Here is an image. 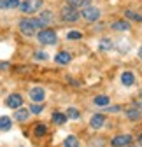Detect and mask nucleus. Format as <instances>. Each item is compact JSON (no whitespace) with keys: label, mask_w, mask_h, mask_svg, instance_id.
<instances>
[{"label":"nucleus","mask_w":142,"mask_h":147,"mask_svg":"<svg viewBox=\"0 0 142 147\" xmlns=\"http://www.w3.org/2000/svg\"><path fill=\"white\" fill-rule=\"evenodd\" d=\"M18 28L25 37H33L37 35L39 30H42V25L37 18H23V20L18 21Z\"/></svg>","instance_id":"nucleus-1"},{"label":"nucleus","mask_w":142,"mask_h":147,"mask_svg":"<svg viewBox=\"0 0 142 147\" xmlns=\"http://www.w3.org/2000/svg\"><path fill=\"white\" fill-rule=\"evenodd\" d=\"M37 40L42 44V46H55L58 42V35L55 30L51 28H42L37 32Z\"/></svg>","instance_id":"nucleus-2"},{"label":"nucleus","mask_w":142,"mask_h":147,"mask_svg":"<svg viewBox=\"0 0 142 147\" xmlns=\"http://www.w3.org/2000/svg\"><path fill=\"white\" fill-rule=\"evenodd\" d=\"M42 5H44V0H23L18 9H20L23 14H33L39 9H42Z\"/></svg>","instance_id":"nucleus-3"},{"label":"nucleus","mask_w":142,"mask_h":147,"mask_svg":"<svg viewBox=\"0 0 142 147\" xmlns=\"http://www.w3.org/2000/svg\"><path fill=\"white\" fill-rule=\"evenodd\" d=\"M60 18H62L63 21H67V23H76V21H79L81 12L77 9H74V7H70V5H65L60 11Z\"/></svg>","instance_id":"nucleus-4"},{"label":"nucleus","mask_w":142,"mask_h":147,"mask_svg":"<svg viewBox=\"0 0 142 147\" xmlns=\"http://www.w3.org/2000/svg\"><path fill=\"white\" fill-rule=\"evenodd\" d=\"M100 9L98 7H93V5H90V7H84L82 9V12H81V18L84 21H88V23H95V21H98L100 20Z\"/></svg>","instance_id":"nucleus-5"},{"label":"nucleus","mask_w":142,"mask_h":147,"mask_svg":"<svg viewBox=\"0 0 142 147\" xmlns=\"http://www.w3.org/2000/svg\"><path fill=\"white\" fill-rule=\"evenodd\" d=\"M28 96H30V100H32L33 103H42V102L46 100V91H44L41 86H35V88H32V89L28 91Z\"/></svg>","instance_id":"nucleus-6"},{"label":"nucleus","mask_w":142,"mask_h":147,"mask_svg":"<svg viewBox=\"0 0 142 147\" xmlns=\"http://www.w3.org/2000/svg\"><path fill=\"white\" fill-rule=\"evenodd\" d=\"M132 135H118L111 140V145L112 147H128L132 144Z\"/></svg>","instance_id":"nucleus-7"},{"label":"nucleus","mask_w":142,"mask_h":147,"mask_svg":"<svg viewBox=\"0 0 142 147\" xmlns=\"http://www.w3.org/2000/svg\"><path fill=\"white\" fill-rule=\"evenodd\" d=\"M5 105L9 109H20L23 105V96L21 95H18V93H12L5 98Z\"/></svg>","instance_id":"nucleus-8"},{"label":"nucleus","mask_w":142,"mask_h":147,"mask_svg":"<svg viewBox=\"0 0 142 147\" xmlns=\"http://www.w3.org/2000/svg\"><path fill=\"white\" fill-rule=\"evenodd\" d=\"M103 124H105V116H103V114H95V116H91L90 126L93 128V130H100Z\"/></svg>","instance_id":"nucleus-9"},{"label":"nucleus","mask_w":142,"mask_h":147,"mask_svg":"<svg viewBox=\"0 0 142 147\" xmlns=\"http://www.w3.org/2000/svg\"><path fill=\"white\" fill-rule=\"evenodd\" d=\"M37 20L41 21L42 28H47V26L51 25V21H53V12H51V11H42V12L37 16Z\"/></svg>","instance_id":"nucleus-10"},{"label":"nucleus","mask_w":142,"mask_h":147,"mask_svg":"<svg viewBox=\"0 0 142 147\" xmlns=\"http://www.w3.org/2000/svg\"><path fill=\"white\" fill-rule=\"evenodd\" d=\"M28 116H30V110L25 109V107L16 109V112H14V119H16L18 123H25V121L28 119Z\"/></svg>","instance_id":"nucleus-11"},{"label":"nucleus","mask_w":142,"mask_h":147,"mask_svg":"<svg viewBox=\"0 0 142 147\" xmlns=\"http://www.w3.org/2000/svg\"><path fill=\"white\" fill-rule=\"evenodd\" d=\"M126 117L130 121H140L142 119V109L140 107H132L126 110Z\"/></svg>","instance_id":"nucleus-12"},{"label":"nucleus","mask_w":142,"mask_h":147,"mask_svg":"<svg viewBox=\"0 0 142 147\" xmlns=\"http://www.w3.org/2000/svg\"><path fill=\"white\" fill-rule=\"evenodd\" d=\"M67 5L74 7V9H84V7H90L91 5V0H67Z\"/></svg>","instance_id":"nucleus-13"},{"label":"nucleus","mask_w":142,"mask_h":147,"mask_svg":"<svg viewBox=\"0 0 142 147\" xmlns=\"http://www.w3.org/2000/svg\"><path fill=\"white\" fill-rule=\"evenodd\" d=\"M70 60H72V56H70V53H67V51H60L55 56V61L58 65H67V63H70Z\"/></svg>","instance_id":"nucleus-14"},{"label":"nucleus","mask_w":142,"mask_h":147,"mask_svg":"<svg viewBox=\"0 0 142 147\" xmlns=\"http://www.w3.org/2000/svg\"><path fill=\"white\" fill-rule=\"evenodd\" d=\"M121 84L123 86H133L135 84V76H133L130 70H126V72L121 74Z\"/></svg>","instance_id":"nucleus-15"},{"label":"nucleus","mask_w":142,"mask_h":147,"mask_svg":"<svg viewBox=\"0 0 142 147\" xmlns=\"http://www.w3.org/2000/svg\"><path fill=\"white\" fill-rule=\"evenodd\" d=\"M111 28L116 30V32H128V30H130V23L125 21V20H118V21H114V23L111 25Z\"/></svg>","instance_id":"nucleus-16"},{"label":"nucleus","mask_w":142,"mask_h":147,"mask_svg":"<svg viewBox=\"0 0 142 147\" xmlns=\"http://www.w3.org/2000/svg\"><path fill=\"white\" fill-rule=\"evenodd\" d=\"M12 128V119L9 116H0V131H9Z\"/></svg>","instance_id":"nucleus-17"},{"label":"nucleus","mask_w":142,"mask_h":147,"mask_svg":"<svg viewBox=\"0 0 142 147\" xmlns=\"http://www.w3.org/2000/svg\"><path fill=\"white\" fill-rule=\"evenodd\" d=\"M93 102H95V105H98V107H107V105L111 103V98L105 96V95H98V96L93 98Z\"/></svg>","instance_id":"nucleus-18"},{"label":"nucleus","mask_w":142,"mask_h":147,"mask_svg":"<svg viewBox=\"0 0 142 147\" xmlns=\"http://www.w3.org/2000/svg\"><path fill=\"white\" fill-rule=\"evenodd\" d=\"M63 147H79V138L74 137V135H68L63 140Z\"/></svg>","instance_id":"nucleus-19"},{"label":"nucleus","mask_w":142,"mask_h":147,"mask_svg":"<svg viewBox=\"0 0 142 147\" xmlns=\"http://www.w3.org/2000/svg\"><path fill=\"white\" fill-rule=\"evenodd\" d=\"M51 119H53V123H55V124H65V121H67L68 117H67L65 112H55Z\"/></svg>","instance_id":"nucleus-20"},{"label":"nucleus","mask_w":142,"mask_h":147,"mask_svg":"<svg viewBox=\"0 0 142 147\" xmlns=\"http://www.w3.org/2000/svg\"><path fill=\"white\" fill-rule=\"evenodd\" d=\"M33 133H35V137H44V135L47 133V126H46V124H42V123L35 124V128H33Z\"/></svg>","instance_id":"nucleus-21"},{"label":"nucleus","mask_w":142,"mask_h":147,"mask_svg":"<svg viewBox=\"0 0 142 147\" xmlns=\"http://www.w3.org/2000/svg\"><path fill=\"white\" fill-rule=\"evenodd\" d=\"M125 16L128 18V20L137 21V23H140V21H142V16H140L139 12H135V11H125Z\"/></svg>","instance_id":"nucleus-22"},{"label":"nucleus","mask_w":142,"mask_h":147,"mask_svg":"<svg viewBox=\"0 0 142 147\" xmlns=\"http://www.w3.org/2000/svg\"><path fill=\"white\" fill-rule=\"evenodd\" d=\"M67 117L68 119H79L81 117V114H79V110L77 109H74V107H70V109H67Z\"/></svg>","instance_id":"nucleus-23"},{"label":"nucleus","mask_w":142,"mask_h":147,"mask_svg":"<svg viewBox=\"0 0 142 147\" xmlns=\"http://www.w3.org/2000/svg\"><path fill=\"white\" fill-rule=\"evenodd\" d=\"M67 39H68V40H81V39H82V33H81V32H76V30H70V32L67 33Z\"/></svg>","instance_id":"nucleus-24"},{"label":"nucleus","mask_w":142,"mask_h":147,"mask_svg":"<svg viewBox=\"0 0 142 147\" xmlns=\"http://www.w3.org/2000/svg\"><path fill=\"white\" fill-rule=\"evenodd\" d=\"M28 110H30V114H41L42 110H44V105L42 103H32Z\"/></svg>","instance_id":"nucleus-25"},{"label":"nucleus","mask_w":142,"mask_h":147,"mask_svg":"<svg viewBox=\"0 0 142 147\" xmlns=\"http://www.w3.org/2000/svg\"><path fill=\"white\" fill-rule=\"evenodd\" d=\"M112 49V40L111 39H102L100 42V51H111Z\"/></svg>","instance_id":"nucleus-26"},{"label":"nucleus","mask_w":142,"mask_h":147,"mask_svg":"<svg viewBox=\"0 0 142 147\" xmlns=\"http://www.w3.org/2000/svg\"><path fill=\"white\" fill-rule=\"evenodd\" d=\"M33 58L39 60V61H46V60L49 58V54H47L46 51H35V53H33Z\"/></svg>","instance_id":"nucleus-27"},{"label":"nucleus","mask_w":142,"mask_h":147,"mask_svg":"<svg viewBox=\"0 0 142 147\" xmlns=\"http://www.w3.org/2000/svg\"><path fill=\"white\" fill-rule=\"evenodd\" d=\"M20 0H5V5H7V9H18L20 7Z\"/></svg>","instance_id":"nucleus-28"},{"label":"nucleus","mask_w":142,"mask_h":147,"mask_svg":"<svg viewBox=\"0 0 142 147\" xmlns=\"http://www.w3.org/2000/svg\"><path fill=\"white\" fill-rule=\"evenodd\" d=\"M11 68V65L7 63V61H0V70L2 72H5V70H9Z\"/></svg>","instance_id":"nucleus-29"},{"label":"nucleus","mask_w":142,"mask_h":147,"mask_svg":"<svg viewBox=\"0 0 142 147\" xmlns=\"http://www.w3.org/2000/svg\"><path fill=\"white\" fill-rule=\"evenodd\" d=\"M118 110H119V107H109L107 105V112H118Z\"/></svg>","instance_id":"nucleus-30"},{"label":"nucleus","mask_w":142,"mask_h":147,"mask_svg":"<svg viewBox=\"0 0 142 147\" xmlns=\"http://www.w3.org/2000/svg\"><path fill=\"white\" fill-rule=\"evenodd\" d=\"M0 9H4V11L7 9V5H5V0H0Z\"/></svg>","instance_id":"nucleus-31"},{"label":"nucleus","mask_w":142,"mask_h":147,"mask_svg":"<svg viewBox=\"0 0 142 147\" xmlns=\"http://www.w3.org/2000/svg\"><path fill=\"white\" fill-rule=\"evenodd\" d=\"M139 58H140V60H142V47H140V49H139Z\"/></svg>","instance_id":"nucleus-32"},{"label":"nucleus","mask_w":142,"mask_h":147,"mask_svg":"<svg viewBox=\"0 0 142 147\" xmlns=\"http://www.w3.org/2000/svg\"><path fill=\"white\" fill-rule=\"evenodd\" d=\"M139 144H140V145H142V133H140V135H139Z\"/></svg>","instance_id":"nucleus-33"},{"label":"nucleus","mask_w":142,"mask_h":147,"mask_svg":"<svg viewBox=\"0 0 142 147\" xmlns=\"http://www.w3.org/2000/svg\"><path fill=\"white\" fill-rule=\"evenodd\" d=\"M140 98H142V91H140Z\"/></svg>","instance_id":"nucleus-34"}]
</instances>
